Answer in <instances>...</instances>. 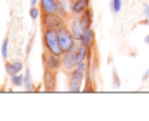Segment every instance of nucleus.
Segmentation results:
<instances>
[{
	"mask_svg": "<svg viewBox=\"0 0 149 121\" xmlns=\"http://www.w3.org/2000/svg\"><path fill=\"white\" fill-rule=\"evenodd\" d=\"M87 71H88V59L78 62L73 68V71L68 73V75H70V92H73V93L81 92V83L85 80Z\"/></svg>",
	"mask_w": 149,
	"mask_h": 121,
	"instance_id": "f257e3e1",
	"label": "nucleus"
},
{
	"mask_svg": "<svg viewBox=\"0 0 149 121\" xmlns=\"http://www.w3.org/2000/svg\"><path fill=\"white\" fill-rule=\"evenodd\" d=\"M56 71L45 69L43 73V83H45V92H54L56 90Z\"/></svg>",
	"mask_w": 149,
	"mask_h": 121,
	"instance_id": "0eeeda50",
	"label": "nucleus"
},
{
	"mask_svg": "<svg viewBox=\"0 0 149 121\" xmlns=\"http://www.w3.org/2000/svg\"><path fill=\"white\" fill-rule=\"evenodd\" d=\"M24 88H26L28 92L35 90V88H33V80H31V71H30V69L24 71Z\"/></svg>",
	"mask_w": 149,
	"mask_h": 121,
	"instance_id": "4468645a",
	"label": "nucleus"
},
{
	"mask_svg": "<svg viewBox=\"0 0 149 121\" xmlns=\"http://www.w3.org/2000/svg\"><path fill=\"white\" fill-rule=\"evenodd\" d=\"M113 80H114V86L118 88V86H120V80H118V75H116V71L113 73Z\"/></svg>",
	"mask_w": 149,
	"mask_h": 121,
	"instance_id": "aec40b11",
	"label": "nucleus"
},
{
	"mask_svg": "<svg viewBox=\"0 0 149 121\" xmlns=\"http://www.w3.org/2000/svg\"><path fill=\"white\" fill-rule=\"evenodd\" d=\"M74 48H76V47H74ZM74 48L63 54V69H64L66 73L73 71V68L78 64V62H76V55H74Z\"/></svg>",
	"mask_w": 149,
	"mask_h": 121,
	"instance_id": "423d86ee",
	"label": "nucleus"
},
{
	"mask_svg": "<svg viewBox=\"0 0 149 121\" xmlns=\"http://www.w3.org/2000/svg\"><path fill=\"white\" fill-rule=\"evenodd\" d=\"M70 28H71V31H73V35H74V38H76V40L81 37V33H83V30H85V28L80 24L78 16H74V17H73V21H71V26H70Z\"/></svg>",
	"mask_w": 149,
	"mask_h": 121,
	"instance_id": "ddd939ff",
	"label": "nucleus"
},
{
	"mask_svg": "<svg viewBox=\"0 0 149 121\" xmlns=\"http://www.w3.org/2000/svg\"><path fill=\"white\" fill-rule=\"evenodd\" d=\"M90 7V0H73L71 2V14L73 16H80L81 12H85Z\"/></svg>",
	"mask_w": 149,
	"mask_h": 121,
	"instance_id": "9d476101",
	"label": "nucleus"
},
{
	"mask_svg": "<svg viewBox=\"0 0 149 121\" xmlns=\"http://www.w3.org/2000/svg\"><path fill=\"white\" fill-rule=\"evenodd\" d=\"M42 14H57V0H38Z\"/></svg>",
	"mask_w": 149,
	"mask_h": 121,
	"instance_id": "6e6552de",
	"label": "nucleus"
},
{
	"mask_svg": "<svg viewBox=\"0 0 149 121\" xmlns=\"http://www.w3.org/2000/svg\"><path fill=\"white\" fill-rule=\"evenodd\" d=\"M144 14H146V17L149 19V5H148V3L144 5Z\"/></svg>",
	"mask_w": 149,
	"mask_h": 121,
	"instance_id": "412c9836",
	"label": "nucleus"
},
{
	"mask_svg": "<svg viewBox=\"0 0 149 121\" xmlns=\"http://www.w3.org/2000/svg\"><path fill=\"white\" fill-rule=\"evenodd\" d=\"M42 61H43V68L45 69H52V71H61L63 69V55H56V54H50V52H43L42 55Z\"/></svg>",
	"mask_w": 149,
	"mask_h": 121,
	"instance_id": "20e7f679",
	"label": "nucleus"
},
{
	"mask_svg": "<svg viewBox=\"0 0 149 121\" xmlns=\"http://www.w3.org/2000/svg\"><path fill=\"white\" fill-rule=\"evenodd\" d=\"M149 78V73H144V75H142V81H146Z\"/></svg>",
	"mask_w": 149,
	"mask_h": 121,
	"instance_id": "4be33fe9",
	"label": "nucleus"
},
{
	"mask_svg": "<svg viewBox=\"0 0 149 121\" xmlns=\"http://www.w3.org/2000/svg\"><path fill=\"white\" fill-rule=\"evenodd\" d=\"M7 47H9V38H5V40L2 41V50H0L2 52V57L5 61H7Z\"/></svg>",
	"mask_w": 149,
	"mask_h": 121,
	"instance_id": "f3484780",
	"label": "nucleus"
},
{
	"mask_svg": "<svg viewBox=\"0 0 149 121\" xmlns=\"http://www.w3.org/2000/svg\"><path fill=\"white\" fill-rule=\"evenodd\" d=\"M121 10V0H113V12H120Z\"/></svg>",
	"mask_w": 149,
	"mask_h": 121,
	"instance_id": "6ab92c4d",
	"label": "nucleus"
},
{
	"mask_svg": "<svg viewBox=\"0 0 149 121\" xmlns=\"http://www.w3.org/2000/svg\"><path fill=\"white\" fill-rule=\"evenodd\" d=\"M40 12H42V10H38L37 5H33V7L30 9V16H31V19H37L38 16H40Z\"/></svg>",
	"mask_w": 149,
	"mask_h": 121,
	"instance_id": "a211bd4d",
	"label": "nucleus"
},
{
	"mask_svg": "<svg viewBox=\"0 0 149 121\" xmlns=\"http://www.w3.org/2000/svg\"><path fill=\"white\" fill-rule=\"evenodd\" d=\"M23 62H19V61H14V62H5V71H7V75L9 76H12V75H19L21 71H23Z\"/></svg>",
	"mask_w": 149,
	"mask_h": 121,
	"instance_id": "9b49d317",
	"label": "nucleus"
},
{
	"mask_svg": "<svg viewBox=\"0 0 149 121\" xmlns=\"http://www.w3.org/2000/svg\"><path fill=\"white\" fill-rule=\"evenodd\" d=\"M144 41H146V43H148V45H149V35H148V37H146V40H144Z\"/></svg>",
	"mask_w": 149,
	"mask_h": 121,
	"instance_id": "b1692460",
	"label": "nucleus"
},
{
	"mask_svg": "<svg viewBox=\"0 0 149 121\" xmlns=\"http://www.w3.org/2000/svg\"><path fill=\"white\" fill-rule=\"evenodd\" d=\"M66 19L61 17L59 14H42V28H54V30H61L63 26H66L64 23Z\"/></svg>",
	"mask_w": 149,
	"mask_h": 121,
	"instance_id": "39448f33",
	"label": "nucleus"
},
{
	"mask_svg": "<svg viewBox=\"0 0 149 121\" xmlns=\"http://www.w3.org/2000/svg\"><path fill=\"white\" fill-rule=\"evenodd\" d=\"M70 2H73V0H70Z\"/></svg>",
	"mask_w": 149,
	"mask_h": 121,
	"instance_id": "393cba45",
	"label": "nucleus"
},
{
	"mask_svg": "<svg viewBox=\"0 0 149 121\" xmlns=\"http://www.w3.org/2000/svg\"><path fill=\"white\" fill-rule=\"evenodd\" d=\"M92 19H94V16H92V9L88 7L85 12H81L80 16H78V21H80V24L83 26V28H90L92 26Z\"/></svg>",
	"mask_w": 149,
	"mask_h": 121,
	"instance_id": "f8f14e48",
	"label": "nucleus"
},
{
	"mask_svg": "<svg viewBox=\"0 0 149 121\" xmlns=\"http://www.w3.org/2000/svg\"><path fill=\"white\" fill-rule=\"evenodd\" d=\"M10 85L12 86H23L24 85V76L19 73V75H12L10 76Z\"/></svg>",
	"mask_w": 149,
	"mask_h": 121,
	"instance_id": "2eb2a0df",
	"label": "nucleus"
},
{
	"mask_svg": "<svg viewBox=\"0 0 149 121\" xmlns=\"http://www.w3.org/2000/svg\"><path fill=\"white\" fill-rule=\"evenodd\" d=\"M42 41H43V48L50 54L56 55H63L61 45H59V37H57V30L54 28H42Z\"/></svg>",
	"mask_w": 149,
	"mask_h": 121,
	"instance_id": "f03ea898",
	"label": "nucleus"
},
{
	"mask_svg": "<svg viewBox=\"0 0 149 121\" xmlns=\"http://www.w3.org/2000/svg\"><path fill=\"white\" fill-rule=\"evenodd\" d=\"M37 2H38V0H30V3H31V7H33V5H37Z\"/></svg>",
	"mask_w": 149,
	"mask_h": 121,
	"instance_id": "5701e85b",
	"label": "nucleus"
},
{
	"mask_svg": "<svg viewBox=\"0 0 149 121\" xmlns=\"http://www.w3.org/2000/svg\"><path fill=\"white\" fill-rule=\"evenodd\" d=\"M57 14H59L61 17H64V19L70 17V14L66 12V7H64V2H63V0H57Z\"/></svg>",
	"mask_w": 149,
	"mask_h": 121,
	"instance_id": "dca6fc26",
	"label": "nucleus"
},
{
	"mask_svg": "<svg viewBox=\"0 0 149 121\" xmlns=\"http://www.w3.org/2000/svg\"><path fill=\"white\" fill-rule=\"evenodd\" d=\"M94 38H95V35H94L92 26H90V28H85L83 30L81 37L78 38V43L80 45H85V47H94Z\"/></svg>",
	"mask_w": 149,
	"mask_h": 121,
	"instance_id": "1a4fd4ad",
	"label": "nucleus"
},
{
	"mask_svg": "<svg viewBox=\"0 0 149 121\" xmlns=\"http://www.w3.org/2000/svg\"><path fill=\"white\" fill-rule=\"evenodd\" d=\"M57 37H59V45H61L63 54L68 52V50H73L74 47L78 45L71 28H68V26H63L61 30H57Z\"/></svg>",
	"mask_w": 149,
	"mask_h": 121,
	"instance_id": "7ed1b4c3",
	"label": "nucleus"
}]
</instances>
